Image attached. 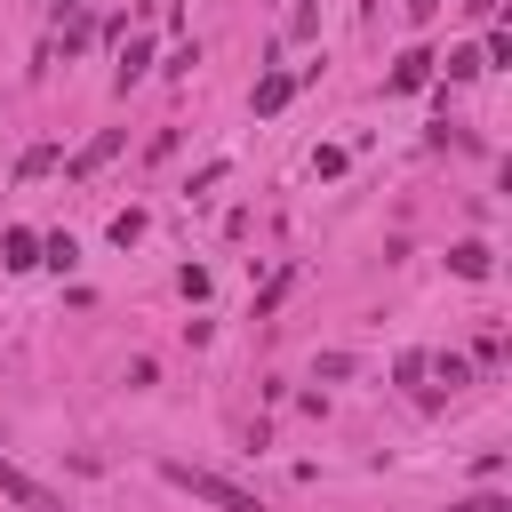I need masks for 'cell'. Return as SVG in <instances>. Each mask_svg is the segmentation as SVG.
I'll return each mask as SVG.
<instances>
[{"mask_svg": "<svg viewBox=\"0 0 512 512\" xmlns=\"http://www.w3.org/2000/svg\"><path fill=\"white\" fill-rule=\"evenodd\" d=\"M160 480H168V488H184V496H200V504H216V512H264V504L240 488V480H224V472H200V464H176V456L160 464Z\"/></svg>", "mask_w": 512, "mask_h": 512, "instance_id": "obj_1", "label": "cell"}, {"mask_svg": "<svg viewBox=\"0 0 512 512\" xmlns=\"http://www.w3.org/2000/svg\"><path fill=\"white\" fill-rule=\"evenodd\" d=\"M0 496H16V504H24V512H64V504H56V488H40V480H32V472H16V464H8V456H0Z\"/></svg>", "mask_w": 512, "mask_h": 512, "instance_id": "obj_2", "label": "cell"}, {"mask_svg": "<svg viewBox=\"0 0 512 512\" xmlns=\"http://www.w3.org/2000/svg\"><path fill=\"white\" fill-rule=\"evenodd\" d=\"M144 72H152V40H128V48H120V72H112V88L128 96V88H136Z\"/></svg>", "mask_w": 512, "mask_h": 512, "instance_id": "obj_3", "label": "cell"}, {"mask_svg": "<svg viewBox=\"0 0 512 512\" xmlns=\"http://www.w3.org/2000/svg\"><path fill=\"white\" fill-rule=\"evenodd\" d=\"M288 96H296V72H264L256 80V112H280Z\"/></svg>", "mask_w": 512, "mask_h": 512, "instance_id": "obj_4", "label": "cell"}, {"mask_svg": "<svg viewBox=\"0 0 512 512\" xmlns=\"http://www.w3.org/2000/svg\"><path fill=\"white\" fill-rule=\"evenodd\" d=\"M448 264H456L464 280H488V272H496V256H488L480 240H464V248H448Z\"/></svg>", "mask_w": 512, "mask_h": 512, "instance_id": "obj_5", "label": "cell"}, {"mask_svg": "<svg viewBox=\"0 0 512 512\" xmlns=\"http://www.w3.org/2000/svg\"><path fill=\"white\" fill-rule=\"evenodd\" d=\"M424 80H432V56H424V48H408V56L392 64V88H424Z\"/></svg>", "mask_w": 512, "mask_h": 512, "instance_id": "obj_6", "label": "cell"}, {"mask_svg": "<svg viewBox=\"0 0 512 512\" xmlns=\"http://www.w3.org/2000/svg\"><path fill=\"white\" fill-rule=\"evenodd\" d=\"M0 264H8V272L40 264V240H32V232H8V240H0Z\"/></svg>", "mask_w": 512, "mask_h": 512, "instance_id": "obj_7", "label": "cell"}, {"mask_svg": "<svg viewBox=\"0 0 512 512\" xmlns=\"http://www.w3.org/2000/svg\"><path fill=\"white\" fill-rule=\"evenodd\" d=\"M112 152H120V128H104V136H96V144H88V152H80V160H72V176H88V168H104V160H112Z\"/></svg>", "mask_w": 512, "mask_h": 512, "instance_id": "obj_8", "label": "cell"}, {"mask_svg": "<svg viewBox=\"0 0 512 512\" xmlns=\"http://www.w3.org/2000/svg\"><path fill=\"white\" fill-rule=\"evenodd\" d=\"M48 168H56V144H32V152L16 160V176H48Z\"/></svg>", "mask_w": 512, "mask_h": 512, "instance_id": "obj_9", "label": "cell"}, {"mask_svg": "<svg viewBox=\"0 0 512 512\" xmlns=\"http://www.w3.org/2000/svg\"><path fill=\"white\" fill-rule=\"evenodd\" d=\"M480 72V48H448V80H472Z\"/></svg>", "mask_w": 512, "mask_h": 512, "instance_id": "obj_10", "label": "cell"}, {"mask_svg": "<svg viewBox=\"0 0 512 512\" xmlns=\"http://www.w3.org/2000/svg\"><path fill=\"white\" fill-rule=\"evenodd\" d=\"M112 240H120V248H128V240H144V216H136V208H120V216H112Z\"/></svg>", "mask_w": 512, "mask_h": 512, "instance_id": "obj_11", "label": "cell"}, {"mask_svg": "<svg viewBox=\"0 0 512 512\" xmlns=\"http://www.w3.org/2000/svg\"><path fill=\"white\" fill-rule=\"evenodd\" d=\"M456 512H512L504 496H472V504H456Z\"/></svg>", "mask_w": 512, "mask_h": 512, "instance_id": "obj_12", "label": "cell"}, {"mask_svg": "<svg viewBox=\"0 0 512 512\" xmlns=\"http://www.w3.org/2000/svg\"><path fill=\"white\" fill-rule=\"evenodd\" d=\"M464 8H472V16H496V0H464Z\"/></svg>", "mask_w": 512, "mask_h": 512, "instance_id": "obj_13", "label": "cell"}, {"mask_svg": "<svg viewBox=\"0 0 512 512\" xmlns=\"http://www.w3.org/2000/svg\"><path fill=\"white\" fill-rule=\"evenodd\" d=\"M432 8H440V0H408V16H432Z\"/></svg>", "mask_w": 512, "mask_h": 512, "instance_id": "obj_14", "label": "cell"}]
</instances>
